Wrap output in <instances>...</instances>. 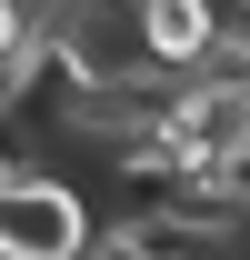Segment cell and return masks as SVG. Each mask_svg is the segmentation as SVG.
<instances>
[{
	"instance_id": "obj_1",
	"label": "cell",
	"mask_w": 250,
	"mask_h": 260,
	"mask_svg": "<svg viewBox=\"0 0 250 260\" xmlns=\"http://www.w3.org/2000/svg\"><path fill=\"white\" fill-rule=\"evenodd\" d=\"M100 200L50 160H10L0 170V260H70L90 240Z\"/></svg>"
},
{
	"instance_id": "obj_2",
	"label": "cell",
	"mask_w": 250,
	"mask_h": 260,
	"mask_svg": "<svg viewBox=\"0 0 250 260\" xmlns=\"http://www.w3.org/2000/svg\"><path fill=\"white\" fill-rule=\"evenodd\" d=\"M130 10H140V50H150L160 70H190L200 40L220 30V0H130Z\"/></svg>"
},
{
	"instance_id": "obj_3",
	"label": "cell",
	"mask_w": 250,
	"mask_h": 260,
	"mask_svg": "<svg viewBox=\"0 0 250 260\" xmlns=\"http://www.w3.org/2000/svg\"><path fill=\"white\" fill-rule=\"evenodd\" d=\"M220 20H240V30H250V0H230V10H220Z\"/></svg>"
}]
</instances>
